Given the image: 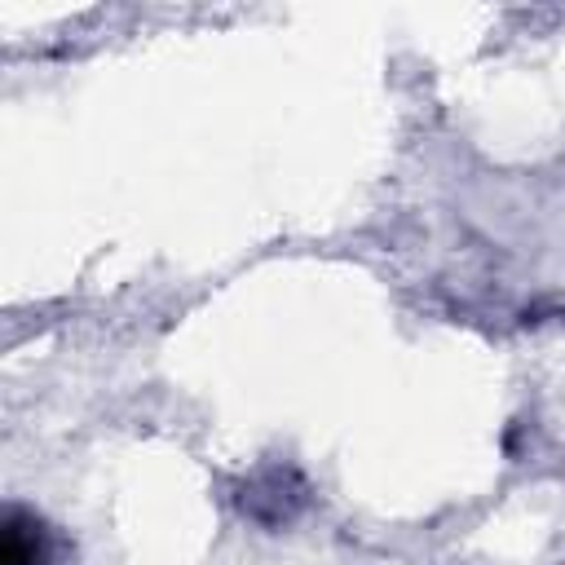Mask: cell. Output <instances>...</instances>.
I'll return each mask as SVG.
<instances>
[{"label": "cell", "instance_id": "1", "mask_svg": "<svg viewBox=\"0 0 565 565\" xmlns=\"http://www.w3.org/2000/svg\"><path fill=\"white\" fill-rule=\"evenodd\" d=\"M0 565H49V530L22 508H9L4 516Z\"/></svg>", "mask_w": 565, "mask_h": 565}]
</instances>
